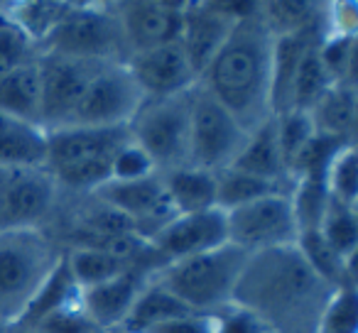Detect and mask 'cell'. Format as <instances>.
Instances as JSON below:
<instances>
[{
  "instance_id": "6da1fadb",
  "label": "cell",
  "mask_w": 358,
  "mask_h": 333,
  "mask_svg": "<svg viewBox=\"0 0 358 333\" xmlns=\"http://www.w3.org/2000/svg\"><path fill=\"white\" fill-rule=\"evenodd\" d=\"M336 287L312 272L297 245L253 253L234 289V306L268 333H317Z\"/></svg>"
},
{
  "instance_id": "7a4b0ae2",
  "label": "cell",
  "mask_w": 358,
  "mask_h": 333,
  "mask_svg": "<svg viewBox=\"0 0 358 333\" xmlns=\"http://www.w3.org/2000/svg\"><path fill=\"white\" fill-rule=\"evenodd\" d=\"M273 47L275 37L265 27L258 8L255 15L236 22L199 76L201 89L214 96L248 135L273 118Z\"/></svg>"
},
{
  "instance_id": "3957f363",
  "label": "cell",
  "mask_w": 358,
  "mask_h": 333,
  "mask_svg": "<svg viewBox=\"0 0 358 333\" xmlns=\"http://www.w3.org/2000/svg\"><path fill=\"white\" fill-rule=\"evenodd\" d=\"M248 258L250 253L226 243L206 253L164 262L150 274V282L179 299L192 313L219 316L234 306V289Z\"/></svg>"
},
{
  "instance_id": "277c9868",
  "label": "cell",
  "mask_w": 358,
  "mask_h": 333,
  "mask_svg": "<svg viewBox=\"0 0 358 333\" xmlns=\"http://www.w3.org/2000/svg\"><path fill=\"white\" fill-rule=\"evenodd\" d=\"M64 250L45 228L0 230V323H17Z\"/></svg>"
},
{
  "instance_id": "5b68a950",
  "label": "cell",
  "mask_w": 358,
  "mask_h": 333,
  "mask_svg": "<svg viewBox=\"0 0 358 333\" xmlns=\"http://www.w3.org/2000/svg\"><path fill=\"white\" fill-rule=\"evenodd\" d=\"M192 89L167 98H145L128 123L130 140L143 149L159 175L187 167Z\"/></svg>"
},
{
  "instance_id": "8992f818",
  "label": "cell",
  "mask_w": 358,
  "mask_h": 333,
  "mask_svg": "<svg viewBox=\"0 0 358 333\" xmlns=\"http://www.w3.org/2000/svg\"><path fill=\"white\" fill-rule=\"evenodd\" d=\"M248 142L241 123L199 84L192 89L189 103V147L187 164L196 170L221 175L236 162Z\"/></svg>"
},
{
  "instance_id": "52a82bcc",
  "label": "cell",
  "mask_w": 358,
  "mask_h": 333,
  "mask_svg": "<svg viewBox=\"0 0 358 333\" xmlns=\"http://www.w3.org/2000/svg\"><path fill=\"white\" fill-rule=\"evenodd\" d=\"M37 54L123 64L125 47L108 3H74L69 15L37 47Z\"/></svg>"
},
{
  "instance_id": "ba28073f",
  "label": "cell",
  "mask_w": 358,
  "mask_h": 333,
  "mask_svg": "<svg viewBox=\"0 0 358 333\" xmlns=\"http://www.w3.org/2000/svg\"><path fill=\"white\" fill-rule=\"evenodd\" d=\"M145 96L120 61H106L96 76L89 81L84 96L71 110L64 125H84V128H118L128 125ZM62 125V128H64Z\"/></svg>"
},
{
  "instance_id": "9c48e42d",
  "label": "cell",
  "mask_w": 358,
  "mask_h": 333,
  "mask_svg": "<svg viewBox=\"0 0 358 333\" xmlns=\"http://www.w3.org/2000/svg\"><path fill=\"white\" fill-rule=\"evenodd\" d=\"M224 214L229 243L245 253L253 255L285 245H297L299 233L289 194H270Z\"/></svg>"
},
{
  "instance_id": "30bf717a",
  "label": "cell",
  "mask_w": 358,
  "mask_h": 333,
  "mask_svg": "<svg viewBox=\"0 0 358 333\" xmlns=\"http://www.w3.org/2000/svg\"><path fill=\"white\" fill-rule=\"evenodd\" d=\"M120 40L125 47V59L138 52L179 42L185 3L179 0H120L108 3Z\"/></svg>"
},
{
  "instance_id": "8fae6325",
  "label": "cell",
  "mask_w": 358,
  "mask_h": 333,
  "mask_svg": "<svg viewBox=\"0 0 358 333\" xmlns=\"http://www.w3.org/2000/svg\"><path fill=\"white\" fill-rule=\"evenodd\" d=\"M59 186L47 170H0V230L42 228Z\"/></svg>"
},
{
  "instance_id": "7c38bea8",
  "label": "cell",
  "mask_w": 358,
  "mask_h": 333,
  "mask_svg": "<svg viewBox=\"0 0 358 333\" xmlns=\"http://www.w3.org/2000/svg\"><path fill=\"white\" fill-rule=\"evenodd\" d=\"M40 128L55 130L69 120L71 110L84 96L89 81L106 61L94 59H74V57L59 54H40Z\"/></svg>"
},
{
  "instance_id": "4fadbf2b",
  "label": "cell",
  "mask_w": 358,
  "mask_h": 333,
  "mask_svg": "<svg viewBox=\"0 0 358 333\" xmlns=\"http://www.w3.org/2000/svg\"><path fill=\"white\" fill-rule=\"evenodd\" d=\"M91 196H96L99 201H103V204L113 206L123 216H128L135 223V228H138V235L145 240L152 238L162 225H167L177 216L174 206L169 204V196L164 191V182L159 172L133 182L108 179L101 186H96L91 191Z\"/></svg>"
},
{
  "instance_id": "5bb4252c",
  "label": "cell",
  "mask_w": 358,
  "mask_h": 333,
  "mask_svg": "<svg viewBox=\"0 0 358 333\" xmlns=\"http://www.w3.org/2000/svg\"><path fill=\"white\" fill-rule=\"evenodd\" d=\"M47 135V162L50 175L62 172L91 159H113L130 142L128 125L118 128H84V125H64V128L45 130Z\"/></svg>"
},
{
  "instance_id": "9a60e30c",
  "label": "cell",
  "mask_w": 358,
  "mask_h": 333,
  "mask_svg": "<svg viewBox=\"0 0 358 333\" xmlns=\"http://www.w3.org/2000/svg\"><path fill=\"white\" fill-rule=\"evenodd\" d=\"M123 64L145 98H167L199 84V76L194 74L179 42L130 54Z\"/></svg>"
},
{
  "instance_id": "2e32d148",
  "label": "cell",
  "mask_w": 358,
  "mask_h": 333,
  "mask_svg": "<svg viewBox=\"0 0 358 333\" xmlns=\"http://www.w3.org/2000/svg\"><path fill=\"white\" fill-rule=\"evenodd\" d=\"M148 243L152 245V250L162 260V265L221 248V245L229 243L226 214L221 209H211L201 211V214L174 216Z\"/></svg>"
},
{
  "instance_id": "e0dca14e",
  "label": "cell",
  "mask_w": 358,
  "mask_h": 333,
  "mask_svg": "<svg viewBox=\"0 0 358 333\" xmlns=\"http://www.w3.org/2000/svg\"><path fill=\"white\" fill-rule=\"evenodd\" d=\"M236 22L238 20L226 15L219 3H185L179 45L196 76L204 74V69L221 50Z\"/></svg>"
},
{
  "instance_id": "ac0fdd59",
  "label": "cell",
  "mask_w": 358,
  "mask_h": 333,
  "mask_svg": "<svg viewBox=\"0 0 358 333\" xmlns=\"http://www.w3.org/2000/svg\"><path fill=\"white\" fill-rule=\"evenodd\" d=\"M150 272L143 267H130L128 272L108 279L103 284H96L89 289H79L81 311L86 313L91 323L101 331L120 328L128 311L133 309L138 294L143 292Z\"/></svg>"
},
{
  "instance_id": "d6986e66",
  "label": "cell",
  "mask_w": 358,
  "mask_h": 333,
  "mask_svg": "<svg viewBox=\"0 0 358 333\" xmlns=\"http://www.w3.org/2000/svg\"><path fill=\"white\" fill-rule=\"evenodd\" d=\"M47 135L40 125L0 113V170H45Z\"/></svg>"
},
{
  "instance_id": "ffe728a7",
  "label": "cell",
  "mask_w": 358,
  "mask_h": 333,
  "mask_svg": "<svg viewBox=\"0 0 358 333\" xmlns=\"http://www.w3.org/2000/svg\"><path fill=\"white\" fill-rule=\"evenodd\" d=\"M229 170L245 172V175H253L258 179L275 182V184L282 186H292V179H289L287 170H285L282 154H280L278 147L275 118H270L263 128L248 135V142H245V147L241 149V154Z\"/></svg>"
},
{
  "instance_id": "44dd1931",
  "label": "cell",
  "mask_w": 358,
  "mask_h": 333,
  "mask_svg": "<svg viewBox=\"0 0 358 333\" xmlns=\"http://www.w3.org/2000/svg\"><path fill=\"white\" fill-rule=\"evenodd\" d=\"M356 110H358L356 81H336L317 101V105L309 110V118H312L317 133L353 142Z\"/></svg>"
},
{
  "instance_id": "7402d4cb",
  "label": "cell",
  "mask_w": 358,
  "mask_h": 333,
  "mask_svg": "<svg viewBox=\"0 0 358 333\" xmlns=\"http://www.w3.org/2000/svg\"><path fill=\"white\" fill-rule=\"evenodd\" d=\"M164 191L177 216L216 209V175L196 167H179L162 175Z\"/></svg>"
},
{
  "instance_id": "603a6c76",
  "label": "cell",
  "mask_w": 358,
  "mask_h": 333,
  "mask_svg": "<svg viewBox=\"0 0 358 333\" xmlns=\"http://www.w3.org/2000/svg\"><path fill=\"white\" fill-rule=\"evenodd\" d=\"M40 64L37 59H32L13 69L6 79H0V113L40 125Z\"/></svg>"
},
{
  "instance_id": "cb8c5ba5",
  "label": "cell",
  "mask_w": 358,
  "mask_h": 333,
  "mask_svg": "<svg viewBox=\"0 0 358 333\" xmlns=\"http://www.w3.org/2000/svg\"><path fill=\"white\" fill-rule=\"evenodd\" d=\"M189 309L185 304L174 299L169 292H164L162 287H157L155 282H145L143 292L138 294L133 309L128 311L125 321L120 323L125 333H148L152 328L162 326L167 321H174V318L189 316Z\"/></svg>"
},
{
  "instance_id": "d4e9b609",
  "label": "cell",
  "mask_w": 358,
  "mask_h": 333,
  "mask_svg": "<svg viewBox=\"0 0 358 333\" xmlns=\"http://www.w3.org/2000/svg\"><path fill=\"white\" fill-rule=\"evenodd\" d=\"M71 8L74 3H64V0H22L8 6L6 17L32 45L40 47L52 35V30L69 15Z\"/></svg>"
},
{
  "instance_id": "484cf974",
  "label": "cell",
  "mask_w": 358,
  "mask_h": 333,
  "mask_svg": "<svg viewBox=\"0 0 358 333\" xmlns=\"http://www.w3.org/2000/svg\"><path fill=\"white\" fill-rule=\"evenodd\" d=\"M324 3H309V0H275V3H260V17L273 37L297 35L307 30L324 32Z\"/></svg>"
},
{
  "instance_id": "4316f807",
  "label": "cell",
  "mask_w": 358,
  "mask_h": 333,
  "mask_svg": "<svg viewBox=\"0 0 358 333\" xmlns=\"http://www.w3.org/2000/svg\"><path fill=\"white\" fill-rule=\"evenodd\" d=\"M297 250L304 258V262L312 267L314 274L329 282L331 287H348L356 284V262H346L341 255H336L327 245V240L319 235V230L297 235Z\"/></svg>"
},
{
  "instance_id": "83f0119b",
  "label": "cell",
  "mask_w": 358,
  "mask_h": 333,
  "mask_svg": "<svg viewBox=\"0 0 358 333\" xmlns=\"http://www.w3.org/2000/svg\"><path fill=\"white\" fill-rule=\"evenodd\" d=\"M64 260L71 272V279H74V284L79 289L103 284L133 267V265L123 262V260L113 258V255L103 253V250H96V248H69V250H64Z\"/></svg>"
},
{
  "instance_id": "f1b7e54d",
  "label": "cell",
  "mask_w": 358,
  "mask_h": 333,
  "mask_svg": "<svg viewBox=\"0 0 358 333\" xmlns=\"http://www.w3.org/2000/svg\"><path fill=\"white\" fill-rule=\"evenodd\" d=\"M292 186L275 184V182L258 179L253 175H245L238 170H226L216 175V209L231 211L236 206L250 204L255 199H263L270 194H289Z\"/></svg>"
},
{
  "instance_id": "f546056e",
  "label": "cell",
  "mask_w": 358,
  "mask_h": 333,
  "mask_svg": "<svg viewBox=\"0 0 358 333\" xmlns=\"http://www.w3.org/2000/svg\"><path fill=\"white\" fill-rule=\"evenodd\" d=\"M334 79L329 76L327 66H324L322 57H319V40L304 52L302 61H299L297 76L292 84V96H289V110H309L317 105V101L331 89Z\"/></svg>"
},
{
  "instance_id": "4dcf8cb0",
  "label": "cell",
  "mask_w": 358,
  "mask_h": 333,
  "mask_svg": "<svg viewBox=\"0 0 358 333\" xmlns=\"http://www.w3.org/2000/svg\"><path fill=\"white\" fill-rule=\"evenodd\" d=\"M76 297H79V287H76L74 279H71L66 260H64V255H62L57 267L52 269V274L47 277V282L42 284V289L37 292V297L32 299V304L27 306V311L22 313V318L17 323H20V326H32V323H37L42 316H47V313L71 304Z\"/></svg>"
},
{
  "instance_id": "1f68e13d",
  "label": "cell",
  "mask_w": 358,
  "mask_h": 333,
  "mask_svg": "<svg viewBox=\"0 0 358 333\" xmlns=\"http://www.w3.org/2000/svg\"><path fill=\"white\" fill-rule=\"evenodd\" d=\"M319 235H322L329 248L336 255H341L346 262H356V253H358L356 209L329 199V206L322 216V223H319Z\"/></svg>"
},
{
  "instance_id": "d6a6232c",
  "label": "cell",
  "mask_w": 358,
  "mask_h": 333,
  "mask_svg": "<svg viewBox=\"0 0 358 333\" xmlns=\"http://www.w3.org/2000/svg\"><path fill=\"white\" fill-rule=\"evenodd\" d=\"M289 204H292L297 233L319 230L322 216L329 206V191L324 179H297L289 189Z\"/></svg>"
},
{
  "instance_id": "836d02e7",
  "label": "cell",
  "mask_w": 358,
  "mask_h": 333,
  "mask_svg": "<svg viewBox=\"0 0 358 333\" xmlns=\"http://www.w3.org/2000/svg\"><path fill=\"white\" fill-rule=\"evenodd\" d=\"M324 186L329 191V199L338 201L343 206L356 209L358 204V154L356 142L338 149V154L331 159L327 175H324Z\"/></svg>"
},
{
  "instance_id": "e575fe53",
  "label": "cell",
  "mask_w": 358,
  "mask_h": 333,
  "mask_svg": "<svg viewBox=\"0 0 358 333\" xmlns=\"http://www.w3.org/2000/svg\"><path fill=\"white\" fill-rule=\"evenodd\" d=\"M319 57L329 76L336 81H356V35H322Z\"/></svg>"
},
{
  "instance_id": "d590c367",
  "label": "cell",
  "mask_w": 358,
  "mask_h": 333,
  "mask_svg": "<svg viewBox=\"0 0 358 333\" xmlns=\"http://www.w3.org/2000/svg\"><path fill=\"white\" fill-rule=\"evenodd\" d=\"M317 333H358V294L356 284L338 287L322 313Z\"/></svg>"
},
{
  "instance_id": "8d00e7d4",
  "label": "cell",
  "mask_w": 358,
  "mask_h": 333,
  "mask_svg": "<svg viewBox=\"0 0 358 333\" xmlns=\"http://www.w3.org/2000/svg\"><path fill=\"white\" fill-rule=\"evenodd\" d=\"M275 130H278V147L282 154L285 170L289 175V164L299 154V149L307 145V140L314 135V123L309 113L304 110H287V113L275 118Z\"/></svg>"
},
{
  "instance_id": "74e56055",
  "label": "cell",
  "mask_w": 358,
  "mask_h": 333,
  "mask_svg": "<svg viewBox=\"0 0 358 333\" xmlns=\"http://www.w3.org/2000/svg\"><path fill=\"white\" fill-rule=\"evenodd\" d=\"M32 59H37V47L3 13L0 15V79H6L13 69Z\"/></svg>"
},
{
  "instance_id": "f35d334b",
  "label": "cell",
  "mask_w": 358,
  "mask_h": 333,
  "mask_svg": "<svg viewBox=\"0 0 358 333\" xmlns=\"http://www.w3.org/2000/svg\"><path fill=\"white\" fill-rule=\"evenodd\" d=\"M27 328H32L35 333H99V328H96L94 323L86 318V313L81 311L79 297L71 304H66V306L42 316L40 321Z\"/></svg>"
},
{
  "instance_id": "ab89813d",
  "label": "cell",
  "mask_w": 358,
  "mask_h": 333,
  "mask_svg": "<svg viewBox=\"0 0 358 333\" xmlns=\"http://www.w3.org/2000/svg\"><path fill=\"white\" fill-rule=\"evenodd\" d=\"M155 164L150 162V157L138 147V145L130 140L123 149L113 157V170H110V179H120V182H133V179H143V177L155 175Z\"/></svg>"
},
{
  "instance_id": "60d3db41",
  "label": "cell",
  "mask_w": 358,
  "mask_h": 333,
  "mask_svg": "<svg viewBox=\"0 0 358 333\" xmlns=\"http://www.w3.org/2000/svg\"><path fill=\"white\" fill-rule=\"evenodd\" d=\"M358 32V6L351 0L331 3L324 13V35H356Z\"/></svg>"
},
{
  "instance_id": "b9f144b4",
  "label": "cell",
  "mask_w": 358,
  "mask_h": 333,
  "mask_svg": "<svg viewBox=\"0 0 358 333\" xmlns=\"http://www.w3.org/2000/svg\"><path fill=\"white\" fill-rule=\"evenodd\" d=\"M148 333H219V316L189 313V316L162 323V326L152 328V331H148Z\"/></svg>"
},
{
  "instance_id": "7bdbcfd3",
  "label": "cell",
  "mask_w": 358,
  "mask_h": 333,
  "mask_svg": "<svg viewBox=\"0 0 358 333\" xmlns=\"http://www.w3.org/2000/svg\"><path fill=\"white\" fill-rule=\"evenodd\" d=\"M8 333H35V331L27 326H20V323H13V326H8Z\"/></svg>"
},
{
  "instance_id": "ee69618b",
  "label": "cell",
  "mask_w": 358,
  "mask_h": 333,
  "mask_svg": "<svg viewBox=\"0 0 358 333\" xmlns=\"http://www.w3.org/2000/svg\"><path fill=\"white\" fill-rule=\"evenodd\" d=\"M8 6H10V3H3V0H0V15H3V13L8 10Z\"/></svg>"
},
{
  "instance_id": "f6af8a7d",
  "label": "cell",
  "mask_w": 358,
  "mask_h": 333,
  "mask_svg": "<svg viewBox=\"0 0 358 333\" xmlns=\"http://www.w3.org/2000/svg\"><path fill=\"white\" fill-rule=\"evenodd\" d=\"M101 333H125L123 328H110V331H101Z\"/></svg>"
},
{
  "instance_id": "bcb514c9",
  "label": "cell",
  "mask_w": 358,
  "mask_h": 333,
  "mask_svg": "<svg viewBox=\"0 0 358 333\" xmlns=\"http://www.w3.org/2000/svg\"><path fill=\"white\" fill-rule=\"evenodd\" d=\"M0 333H8V323H0Z\"/></svg>"
},
{
  "instance_id": "7dc6e473",
  "label": "cell",
  "mask_w": 358,
  "mask_h": 333,
  "mask_svg": "<svg viewBox=\"0 0 358 333\" xmlns=\"http://www.w3.org/2000/svg\"><path fill=\"white\" fill-rule=\"evenodd\" d=\"M260 333H268V331H260Z\"/></svg>"
}]
</instances>
